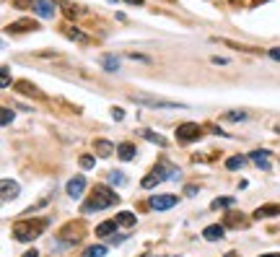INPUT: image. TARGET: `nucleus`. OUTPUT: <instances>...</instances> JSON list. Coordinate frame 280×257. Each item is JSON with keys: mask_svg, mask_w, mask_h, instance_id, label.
Segmentation results:
<instances>
[{"mask_svg": "<svg viewBox=\"0 0 280 257\" xmlns=\"http://www.w3.org/2000/svg\"><path fill=\"white\" fill-rule=\"evenodd\" d=\"M117 200H119V195H117V192H112L109 187L99 185L96 190H93L91 200H88V203H83V213H96V210L112 208V205H117Z\"/></svg>", "mask_w": 280, "mask_h": 257, "instance_id": "obj_1", "label": "nucleus"}, {"mask_svg": "<svg viewBox=\"0 0 280 257\" xmlns=\"http://www.w3.org/2000/svg\"><path fill=\"white\" fill-rule=\"evenodd\" d=\"M44 229H47L44 218H39V221H19V223H13V239L16 241H31V239H37Z\"/></svg>", "mask_w": 280, "mask_h": 257, "instance_id": "obj_2", "label": "nucleus"}, {"mask_svg": "<svg viewBox=\"0 0 280 257\" xmlns=\"http://www.w3.org/2000/svg\"><path fill=\"white\" fill-rule=\"evenodd\" d=\"M130 99L135 104H143L151 109H184V104L171 101V99H161V96H151V94H130Z\"/></svg>", "mask_w": 280, "mask_h": 257, "instance_id": "obj_3", "label": "nucleus"}, {"mask_svg": "<svg viewBox=\"0 0 280 257\" xmlns=\"http://www.w3.org/2000/svg\"><path fill=\"white\" fill-rule=\"evenodd\" d=\"M202 135V130H200V125H195V122H184V125H179L177 127V141L179 143H192V141H197Z\"/></svg>", "mask_w": 280, "mask_h": 257, "instance_id": "obj_4", "label": "nucleus"}, {"mask_svg": "<svg viewBox=\"0 0 280 257\" xmlns=\"http://www.w3.org/2000/svg\"><path fill=\"white\" fill-rule=\"evenodd\" d=\"M148 205L153 210H169L177 205V195H153V198L148 200Z\"/></svg>", "mask_w": 280, "mask_h": 257, "instance_id": "obj_5", "label": "nucleus"}, {"mask_svg": "<svg viewBox=\"0 0 280 257\" xmlns=\"http://www.w3.org/2000/svg\"><path fill=\"white\" fill-rule=\"evenodd\" d=\"M65 190H68V195H70L73 200H81V198H83V190H86V177H81V174L73 177Z\"/></svg>", "mask_w": 280, "mask_h": 257, "instance_id": "obj_6", "label": "nucleus"}, {"mask_svg": "<svg viewBox=\"0 0 280 257\" xmlns=\"http://www.w3.org/2000/svg\"><path fill=\"white\" fill-rule=\"evenodd\" d=\"M270 154H272V151L259 148V151H252V154H249V159H252L262 172H270V169H272V166H270Z\"/></svg>", "mask_w": 280, "mask_h": 257, "instance_id": "obj_7", "label": "nucleus"}, {"mask_svg": "<svg viewBox=\"0 0 280 257\" xmlns=\"http://www.w3.org/2000/svg\"><path fill=\"white\" fill-rule=\"evenodd\" d=\"M202 236H205L208 241H218V239L226 236V226H223V223H210V226H205Z\"/></svg>", "mask_w": 280, "mask_h": 257, "instance_id": "obj_8", "label": "nucleus"}, {"mask_svg": "<svg viewBox=\"0 0 280 257\" xmlns=\"http://www.w3.org/2000/svg\"><path fill=\"white\" fill-rule=\"evenodd\" d=\"M62 34H65L68 39L73 42H81V44H91V37L86 32H81V29H75V26H62Z\"/></svg>", "mask_w": 280, "mask_h": 257, "instance_id": "obj_9", "label": "nucleus"}, {"mask_svg": "<svg viewBox=\"0 0 280 257\" xmlns=\"http://www.w3.org/2000/svg\"><path fill=\"white\" fill-rule=\"evenodd\" d=\"M34 11L39 13L42 19H55V6L50 3V0H37V3H34Z\"/></svg>", "mask_w": 280, "mask_h": 257, "instance_id": "obj_10", "label": "nucleus"}, {"mask_svg": "<svg viewBox=\"0 0 280 257\" xmlns=\"http://www.w3.org/2000/svg\"><path fill=\"white\" fill-rule=\"evenodd\" d=\"M99 63H101V68L109 70V73H117V70H119V57H117V55H101Z\"/></svg>", "mask_w": 280, "mask_h": 257, "instance_id": "obj_11", "label": "nucleus"}, {"mask_svg": "<svg viewBox=\"0 0 280 257\" xmlns=\"http://www.w3.org/2000/svg\"><path fill=\"white\" fill-rule=\"evenodd\" d=\"M280 216V205H259L254 210V218H275Z\"/></svg>", "mask_w": 280, "mask_h": 257, "instance_id": "obj_12", "label": "nucleus"}, {"mask_svg": "<svg viewBox=\"0 0 280 257\" xmlns=\"http://www.w3.org/2000/svg\"><path fill=\"white\" fill-rule=\"evenodd\" d=\"M137 133L143 135L146 141H151V143H156V146H161V148H166V146H169V141L164 138L161 133H153V130H137Z\"/></svg>", "mask_w": 280, "mask_h": 257, "instance_id": "obj_13", "label": "nucleus"}, {"mask_svg": "<svg viewBox=\"0 0 280 257\" xmlns=\"http://www.w3.org/2000/svg\"><path fill=\"white\" fill-rule=\"evenodd\" d=\"M19 192H21V187H19V185L11 182V179H3V200H13V198H19Z\"/></svg>", "mask_w": 280, "mask_h": 257, "instance_id": "obj_14", "label": "nucleus"}, {"mask_svg": "<svg viewBox=\"0 0 280 257\" xmlns=\"http://www.w3.org/2000/svg\"><path fill=\"white\" fill-rule=\"evenodd\" d=\"M117 156H119L122 161H132V159H135V146H132V143H119V146H117Z\"/></svg>", "mask_w": 280, "mask_h": 257, "instance_id": "obj_15", "label": "nucleus"}, {"mask_svg": "<svg viewBox=\"0 0 280 257\" xmlns=\"http://www.w3.org/2000/svg\"><path fill=\"white\" fill-rule=\"evenodd\" d=\"M117 221H104V223H99L96 226V236H112L114 231H117Z\"/></svg>", "mask_w": 280, "mask_h": 257, "instance_id": "obj_16", "label": "nucleus"}, {"mask_svg": "<svg viewBox=\"0 0 280 257\" xmlns=\"http://www.w3.org/2000/svg\"><path fill=\"white\" fill-rule=\"evenodd\" d=\"M119 226H135V213H132V210H119V213H117V218H114Z\"/></svg>", "mask_w": 280, "mask_h": 257, "instance_id": "obj_17", "label": "nucleus"}, {"mask_svg": "<svg viewBox=\"0 0 280 257\" xmlns=\"http://www.w3.org/2000/svg\"><path fill=\"white\" fill-rule=\"evenodd\" d=\"M93 148H96V154L101 159H109V156H112V151H114V146L109 143V141H96V146H93Z\"/></svg>", "mask_w": 280, "mask_h": 257, "instance_id": "obj_18", "label": "nucleus"}, {"mask_svg": "<svg viewBox=\"0 0 280 257\" xmlns=\"http://www.w3.org/2000/svg\"><path fill=\"white\" fill-rule=\"evenodd\" d=\"M244 164H246V159H244V156H231V159L226 161V169L236 172V169H244Z\"/></svg>", "mask_w": 280, "mask_h": 257, "instance_id": "obj_19", "label": "nucleus"}, {"mask_svg": "<svg viewBox=\"0 0 280 257\" xmlns=\"http://www.w3.org/2000/svg\"><path fill=\"white\" fill-rule=\"evenodd\" d=\"M233 203H236L233 198H215V200L210 203V208H213V210H221V208H231Z\"/></svg>", "mask_w": 280, "mask_h": 257, "instance_id": "obj_20", "label": "nucleus"}, {"mask_svg": "<svg viewBox=\"0 0 280 257\" xmlns=\"http://www.w3.org/2000/svg\"><path fill=\"white\" fill-rule=\"evenodd\" d=\"M83 257H106V247H104V244H96V247H88Z\"/></svg>", "mask_w": 280, "mask_h": 257, "instance_id": "obj_21", "label": "nucleus"}, {"mask_svg": "<svg viewBox=\"0 0 280 257\" xmlns=\"http://www.w3.org/2000/svg\"><path fill=\"white\" fill-rule=\"evenodd\" d=\"M246 117H249V114L241 112V109H239V112H226V114H223V119H228V122H241V119H246Z\"/></svg>", "mask_w": 280, "mask_h": 257, "instance_id": "obj_22", "label": "nucleus"}, {"mask_svg": "<svg viewBox=\"0 0 280 257\" xmlns=\"http://www.w3.org/2000/svg\"><path fill=\"white\" fill-rule=\"evenodd\" d=\"M109 182H112V185H124V182H127V177H124L122 172H109Z\"/></svg>", "mask_w": 280, "mask_h": 257, "instance_id": "obj_23", "label": "nucleus"}, {"mask_svg": "<svg viewBox=\"0 0 280 257\" xmlns=\"http://www.w3.org/2000/svg\"><path fill=\"white\" fill-rule=\"evenodd\" d=\"M81 166L83 169H93V166H96V159H93L91 154H86V156H81Z\"/></svg>", "mask_w": 280, "mask_h": 257, "instance_id": "obj_24", "label": "nucleus"}, {"mask_svg": "<svg viewBox=\"0 0 280 257\" xmlns=\"http://www.w3.org/2000/svg\"><path fill=\"white\" fill-rule=\"evenodd\" d=\"M34 24L31 21H19V24H11V32H26V29H31Z\"/></svg>", "mask_w": 280, "mask_h": 257, "instance_id": "obj_25", "label": "nucleus"}, {"mask_svg": "<svg viewBox=\"0 0 280 257\" xmlns=\"http://www.w3.org/2000/svg\"><path fill=\"white\" fill-rule=\"evenodd\" d=\"M0 122H3V127L13 122V112H11L8 107H3V114H0Z\"/></svg>", "mask_w": 280, "mask_h": 257, "instance_id": "obj_26", "label": "nucleus"}, {"mask_svg": "<svg viewBox=\"0 0 280 257\" xmlns=\"http://www.w3.org/2000/svg\"><path fill=\"white\" fill-rule=\"evenodd\" d=\"M0 73H3V88H11V68L3 65V68H0Z\"/></svg>", "mask_w": 280, "mask_h": 257, "instance_id": "obj_27", "label": "nucleus"}, {"mask_svg": "<svg viewBox=\"0 0 280 257\" xmlns=\"http://www.w3.org/2000/svg\"><path fill=\"white\" fill-rule=\"evenodd\" d=\"M60 6H62V11H65V16H70V19H73V16H78V13H81L78 8H73L70 3H60Z\"/></svg>", "mask_w": 280, "mask_h": 257, "instance_id": "obj_28", "label": "nucleus"}, {"mask_svg": "<svg viewBox=\"0 0 280 257\" xmlns=\"http://www.w3.org/2000/svg\"><path fill=\"white\" fill-rule=\"evenodd\" d=\"M127 57H130V60H137V63H151V57H148V55H137V52H130Z\"/></svg>", "mask_w": 280, "mask_h": 257, "instance_id": "obj_29", "label": "nucleus"}, {"mask_svg": "<svg viewBox=\"0 0 280 257\" xmlns=\"http://www.w3.org/2000/svg\"><path fill=\"white\" fill-rule=\"evenodd\" d=\"M37 0H13V6L16 8H29V6H34Z\"/></svg>", "mask_w": 280, "mask_h": 257, "instance_id": "obj_30", "label": "nucleus"}, {"mask_svg": "<svg viewBox=\"0 0 280 257\" xmlns=\"http://www.w3.org/2000/svg\"><path fill=\"white\" fill-rule=\"evenodd\" d=\"M184 195H187V198H195V195H197V187H195V185H187V187H184Z\"/></svg>", "mask_w": 280, "mask_h": 257, "instance_id": "obj_31", "label": "nucleus"}, {"mask_svg": "<svg viewBox=\"0 0 280 257\" xmlns=\"http://www.w3.org/2000/svg\"><path fill=\"white\" fill-rule=\"evenodd\" d=\"M267 55H270L272 60H280V47H272V50H270Z\"/></svg>", "mask_w": 280, "mask_h": 257, "instance_id": "obj_32", "label": "nucleus"}, {"mask_svg": "<svg viewBox=\"0 0 280 257\" xmlns=\"http://www.w3.org/2000/svg\"><path fill=\"white\" fill-rule=\"evenodd\" d=\"M213 65H228L226 57H213Z\"/></svg>", "mask_w": 280, "mask_h": 257, "instance_id": "obj_33", "label": "nucleus"}, {"mask_svg": "<svg viewBox=\"0 0 280 257\" xmlns=\"http://www.w3.org/2000/svg\"><path fill=\"white\" fill-rule=\"evenodd\" d=\"M112 117H114V119H124V112H122V109H112Z\"/></svg>", "mask_w": 280, "mask_h": 257, "instance_id": "obj_34", "label": "nucleus"}, {"mask_svg": "<svg viewBox=\"0 0 280 257\" xmlns=\"http://www.w3.org/2000/svg\"><path fill=\"white\" fill-rule=\"evenodd\" d=\"M24 257H39V252H37V249H31V252H26Z\"/></svg>", "mask_w": 280, "mask_h": 257, "instance_id": "obj_35", "label": "nucleus"}, {"mask_svg": "<svg viewBox=\"0 0 280 257\" xmlns=\"http://www.w3.org/2000/svg\"><path fill=\"white\" fill-rule=\"evenodd\" d=\"M124 3H132V6H143V0H124Z\"/></svg>", "mask_w": 280, "mask_h": 257, "instance_id": "obj_36", "label": "nucleus"}, {"mask_svg": "<svg viewBox=\"0 0 280 257\" xmlns=\"http://www.w3.org/2000/svg\"><path fill=\"white\" fill-rule=\"evenodd\" d=\"M262 257H280V252H270V254H262Z\"/></svg>", "mask_w": 280, "mask_h": 257, "instance_id": "obj_37", "label": "nucleus"}, {"mask_svg": "<svg viewBox=\"0 0 280 257\" xmlns=\"http://www.w3.org/2000/svg\"><path fill=\"white\" fill-rule=\"evenodd\" d=\"M223 257H239L236 252H228V254H223Z\"/></svg>", "mask_w": 280, "mask_h": 257, "instance_id": "obj_38", "label": "nucleus"}, {"mask_svg": "<svg viewBox=\"0 0 280 257\" xmlns=\"http://www.w3.org/2000/svg\"><path fill=\"white\" fill-rule=\"evenodd\" d=\"M169 257H179V254H169Z\"/></svg>", "mask_w": 280, "mask_h": 257, "instance_id": "obj_39", "label": "nucleus"}, {"mask_svg": "<svg viewBox=\"0 0 280 257\" xmlns=\"http://www.w3.org/2000/svg\"><path fill=\"white\" fill-rule=\"evenodd\" d=\"M277 133H280V127H277Z\"/></svg>", "mask_w": 280, "mask_h": 257, "instance_id": "obj_40", "label": "nucleus"}]
</instances>
